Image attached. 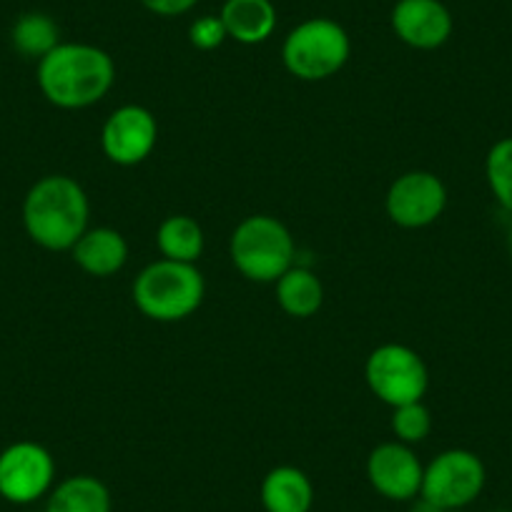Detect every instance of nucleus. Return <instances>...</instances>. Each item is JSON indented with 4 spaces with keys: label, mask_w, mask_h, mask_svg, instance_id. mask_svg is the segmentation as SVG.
Segmentation results:
<instances>
[{
    "label": "nucleus",
    "mask_w": 512,
    "mask_h": 512,
    "mask_svg": "<svg viewBox=\"0 0 512 512\" xmlns=\"http://www.w3.org/2000/svg\"><path fill=\"white\" fill-rule=\"evenodd\" d=\"M36 78L46 101L76 111L106 98L116 81V63L91 43H58L38 61Z\"/></svg>",
    "instance_id": "nucleus-1"
},
{
    "label": "nucleus",
    "mask_w": 512,
    "mask_h": 512,
    "mask_svg": "<svg viewBox=\"0 0 512 512\" xmlns=\"http://www.w3.org/2000/svg\"><path fill=\"white\" fill-rule=\"evenodd\" d=\"M91 204L76 179L51 174L38 179L23 201V226L38 246L48 251H71L86 234Z\"/></svg>",
    "instance_id": "nucleus-2"
},
{
    "label": "nucleus",
    "mask_w": 512,
    "mask_h": 512,
    "mask_svg": "<svg viewBox=\"0 0 512 512\" xmlns=\"http://www.w3.org/2000/svg\"><path fill=\"white\" fill-rule=\"evenodd\" d=\"M206 282L196 264L159 259L141 269L134 282V304L154 322H181L201 307Z\"/></svg>",
    "instance_id": "nucleus-3"
},
{
    "label": "nucleus",
    "mask_w": 512,
    "mask_h": 512,
    "mask_svg": "<svg viewBox=\"0 0 512 512\" xmlns=\"http://www.w3.org/2000/svg\"><path fill=\"white\" fill-rule=\"evenodd\" d=\"M229 254L234 267L249 282L269 284L294 267L297 244L292 231L277 216L254 214L234 229Z\"/></svg>",
    "instance_id": "nucleus-4"
},
{
    "label": "nucleus",
    "mask_w": 512,
    "mask_h": 512,
    "mask_svg": "<svg viewBox=\"0 0 512 512\" xmlns=\"http://www.w3.org/2000/svg\"><path fill=\"white\" fill-rule=\"evenodd\" d=\"M352 41L332 18H309L289 31L282 43V61L299 81H327L349 61Z\"/></svg>",
    "instance_id": "nucleus-5"
},
{
    "label": "nucleus",
    "mask_w": 512,
    "mask_h": 512,
    "mask_svg": "<svg viewBox=\"0 0 512 512\" xmlns=\"http://www.w3.org/2000/svg\"><path fill=\"white\" fill-rule=\"evenodd\" d=\"M369 390L392 410L410 402H422L430 387V372L420 354L407 344H382L364 364Z\"/></svg>",
    "instance_id": "nucleus-6"
},
{
    "label": "nucleus",
    "mask_w": 512,
    "mask_h": 512,
    "mask_svg": "<svg viewBox=\"0 0 512 512\" xmlns=\"http://www.w3.org/2000/svg\"><path fill=\"white\" fill-rule=\"evenodd\" d=\"M487 472L480 457L470 450H445L425 467L420 495L440 510H465L485 490Z\"/></svg>",
    "instance_id": "nucleus-7"
},
{
    "label": "nucleus",
    "mask_w": 512,
    "mask_h": 512,
    "mask_svg": "<svg viewBox=\"0 0 512 512\" xmlns=\"http://www.w3.org/2000/svg\"><path fill=\"white\" fill-rule=\"evenodd\" d=\"M56 485V460L43 445L21 440L0 452V497L13 505H31Z\"/></svg>",
    "instance_id": "nucleus-8"
},
{
    "label": "nucleus",
    "mask_w": 512,
    "mask_h": 512,
    "mask_svg": "<svg viewBox=\"0 0 512 512\" xmlns=\"http://www.w3.org/2000/svg\"><path fill=\"white\" fill-rule=\"evenodd\" d=\"M387 216L402 229L435 224L447 206V189L432 171H407L387 191Z\"/></svg>",
    "instance_id": "nucleus-9"
},
{
    "label": "nucleus",
    "mask_w": 512,
    "mask_h": 512,
    "mask_svg": "<svg viewBox=\"0 0 512 512\" xmlns=\"http://www.w3.org/2000/svg\"><path fill=\"white\" fill-rule=\"evenodd\" d=\"M159 141L156 116L144 106L128 103L116 108L101 128V149L118 166H136L151 156Z\"/></svg>",
    "instance_id": "nucleus-10"
},
{
    "label": "nucleus",
    "mask_w": 512,
    "mask_h": 512,
    "mask_svg": "<svg viewBox=\"0 0 512 512\" xmlns=\"http://www.w3.org/2000/svg\"><path fill=\"white\" fill-rule=\"evenodd\" d=\"M425 465L405 442H382L367 457V480L387 500L410 502L420 495Z\"/></svg>",
    "instance_id": "nucleus-11"
},
{
    "label": "nucleus",
    "mask_w": 512,
    "mask_h": 512,
    "mask_svg": "<svg viewBox=\"0 0 512 512\" xmlns=\"http://www.w3.org/2000/svg\"><path fill=\"white\" fill-rule=\"evenodd\" d=\"M390 23L395 36L417 51L445 46L455 28L450 8L442 0H397Z\"/></svg>",
    "instance_id": "nucleus-12"
},
{
    "label": "nucleus",
    "mask_w": 512,
    "mask_h": 512,
    "mask_svg": "<svg viewBox=\"0 0 512 512\" xmlns=\"http://www.w3.org/2000/svg\"><path fill=\"white\" fill-rule=\"evenodd\" d=\"M73 262L91 277H113L128 262V244L121 231L111 226L86 229V234L73 244Z\"/></svg>",
    "instance_id": "nucleus-13"
},
{
    "label": "nucleus",
    "mask_w": 512,
    "mask_h": 512,
    "mask_svg": "<svg viewBox=\"0 0 512 512\" xmlns=\"http://www.w3.org/2000/svg\"><path fill=\"white\" fill-rule=\"evenodd\" d=\"M219 18L226 36L241 46H259L277 31V8L272 0H224Z\"/></svg>",
    "instance_id": "nucleus-14"
},
{
    "label": "nucleus",
    "mask_w": 512,
    "mask_h": 512,
    "mask_svg": "<svg viewBox=\"0 0 512 512\" xmlns=\"http://www.w3.org/2000/svg\"><path fill=\"white\" fill-rule=\"evenodd\" d=\"M259 497L267 512H312L314 485L299 467L279 465L264 475Z\"/></svg>",
    "instance_id": "nucleus-15"
},
{
    "label": "nucleus",
    "mask_w": 512,
    "mask_h": 512,
    "mask_svg": "<svg viewBox=\"0 0 512 512\" xmlns=\"http://www.w3.org/2000/svg\"><path fill=\"white\" fill-rule=\"evenodd\" d=\"M113 500L106 482L93 475H73L53 485L46 512H111Z\"/></svg>",
    "instance_id": "nucleus-16"
},
{
    "label": "nucleus",
    "mask_w": 512,
    "mask_h": 512,
    "mask_svg": "<svg viewBox=\"0 0 512 512\" xmlns=\"http://www.w3.org/2000/svg\"><path fill=\"white\" fill-rule=\"evenodd\" d=\"M277 302L289 317L307 319L322 309L324 287L314 272L304 267H292L277 279Z\"/></svg>",
    "instance_id": "nucleus-17"
},
{
    "label": "nucleus",
    "mask_w": 512,
    "mask_h": 512,
    "mask_svg": "<svg viewBox=\"0 0 512 512\" xmlns=\"http://www.w3.org/2000/svg\"><path fill=\"white\" fill-rule=\"evenodd\" d=\"M156 244H159L164 259L196 264L199 256L204 254V229L191 216L174 214L161 221L159 231H156Z\"/></svg>",
    "instance_id": "nucleus-18"
},
{
    "label": "nucleus",
    "mask_w": 512,
    "mask_h": 512,
    "mask_svg": "<svg viewBox=\"0 0 512 512\" xmlns=\"http://www.w3.org/2000/svg\"><path fill=\"white\" fill-rule=\"evenodd\" d=\"M11 41L21 56L41 61L61 43V31H58V23L46 13H23L13 23Z\"/></svg>",
    "instance_id": "nucleus-19"
},
{
    "label": "nucleus",
    "mask_w": 512,
    "mask_h": 512,
    "mask_svg": "<svg viewBox=\"0 0 512 512\" xmlns=\"http://www.w3.org/2000/svg\"><path fill=\"white\" fill-rule=\"evenodd\" d=\"M485 176L497 204L512 214V136L492 146L485 161Z\"/></svg>",
    "instance_id": "nucleus-20"
},
{
    "label": "nucleus",
    "mask_w": 512,
    "mask_h": 512,
    "mask_svg": "<svg viewBox=\"0 0 512 512\" xmlns=\"http://www.w3.org/2000/svg\"><path fill=\"white\" fill-rule=\"evenodd\" d=\"M392 432H395L397 442H405L410 447L427 440V435L432 432L430 410L422 402L395 407V412H392Z\"/></svg>",
    "instance_id": "nucleus-21"
},
{
    "label": "nucleus",
    "mask_w": 512,
    "mask_h": 512,
    "mask_svg": "<svg viewBox=\"0 0 512 512\" xmlns=\"http://www.w3.org/2000/svg\"><path fill=\"white\" fill-rule=\"evenodd\" d=\"M226 38L229 36L219 16H201L189 26V41L199 51H216Z\"/></svg>",
    "instance_id": "nucleus-22"
},
{
    "label": "nucleus",
    "mask_w": 512,
    "mask_h": 512,
    "mask_svg": "<svg viewBox=\"0 0 512 512\" xmlns=\"http://www.w3.org/2000/svg\"><path fill=\"white\" fill-rule=\"evenodd\" d=\"M196 3H199V0H141V6H144L146 11L156 13V16L161 18L184 16V13H189Z\"/></svg>",
    "instance_id": "nucleus-23"
},
{
    "label": "nucleus",
    "mask_w": 512,
    "mask_h": 512,
    "mask_svg": "<svg viewBox=\"0 0 512 512\" xmlns=\"http://www.w3.org/2000/svg\"><path fill=\"white\" fill-rule=\"evenodd\" d=\"M410 512H445V510H440V507H437L435 502L427 500V497L417 495L415 500H410Z\"/></svg>",
    "instance_id": "nucleus-24"
},
{
    "label": "nucleus",
    "mask_w": 512,
    "mask_h": 512,
    "mask_svg": "<svg viewBox=\"0 0 512 512\" xmlns=\"http://www.w3.org/2000/svg\"><path fill=\"white\" fill-rule=\"evenodd\" d=\"M507 246H510V254H512V226H510V234H507Z\"/></svg>",
    "instance_id": "nucleus-25"
},
{
    "label": "nucleus",
    "mask_w": 512,
    "mask_h": 512,
    "mask_svg": "<svg viewBox=\"0 0 512 512\" xmlns=\"http://www.w3.org/2000/svg\"><path fill=\"white\" fill-rule=\"evenodd\" d=\"M445 512H465V510H445Z\"/></svg>",
    "instance_id": "nucleus-26"
},
{
    "label": "nucleus",
    "mask_w": 512,
    "mask_h": 512,
    "mask_svg": "<svg viewBox=\"0 0 512 512\" xmlns=\"http://www.w3.org/2000/svg\"><path fill=\"white\" fill-rule=\"evenodd\" d=\"M26 512H33V510H26Z\"/></svg>",
    "instance_id": "nucleus-27"
}]
</instances>
